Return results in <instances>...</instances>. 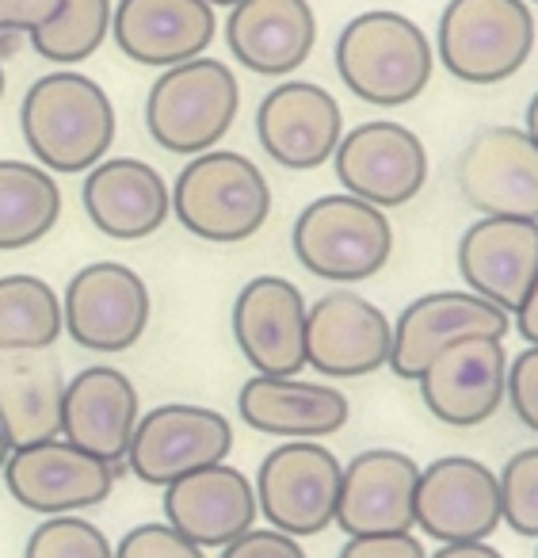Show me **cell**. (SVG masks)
I'll return each instance as SVG.
<instances>
[{"label":"cell","instance_id":"1","mask_svg":"<svg viewBox=\"0 0 538 558\" xmlns=\"http://www.w3.org/2000/svg\"><path fill=\"white\" fill-rule=\"evenodd\" d=\"M20 131L39 169L50 177H85L115 146V104L85 73L54 70L24 93Z\"/></svg>","mask_w":538,"mask_h":558},{"label":"cell","instance_id":"2","mask_svg":"<svg viewBox=\"0 0 538 558\" xmlns=\"http://www.w3.org/2000/svg\"><path fill=\"white\" fill-rule=\"evenodd\" d=\"M436 50L408 16L390 9L359 12L337 39V73L352 96L375 108H405L428 88Z\"/></svg>","mask_w":538,"mask_h":558},{"label":"cell","instance_id":"3","mask_svg":"<svg viewBox=\"0 0 538 558\" xmlns=\"http://www.w3.org/2000/svg\"><path fill=\"white\" fill-rule=\"evenodd\" d=\"M172 215L187 233L215 245H237L264 230L271 215L268 177L237 149H207L180 169L169 187Z\"/></svg>","mask_w":538,"mask_h":558},{"label":"cell","instance_id":"4","mask_svg":"<svg viewBox=\"0 0 538 558\" xmlns=\"http://www.w3.org/2000/svg\"><path fill=\"white\" fill-rule=\"evenodd\" d=\"M241 111V85L218 58L161 70L146 96V131L164 154L199 157L218 149Z\"/></svg>","mask_w":538,"mask_h":558},{"label":"cell","instance_id":"5","mask_svg":"<svg viewBox=\"0 0 538 558\" xmlns=\"http://www.w3.org/2000/svg\"><path fill=\"white\" fill-rule=\"evenodd\" d=\"M535 16L523 0H447L436 58L462 85H500L535 54Z\"/></svg>","mask_w":538,"mask_h":558},{"label":"cell","instance_id":"6","mask_svg":"<svg viewBox=\"0 0 538 558\" xmlns=\"http://www.w3.org/2000/svg\"><path fill=\"white\" fill-rule=\"evenodd\" d=\"M291 245L298 264L329 283H359L390 264L393 226L386 210L347 192L321 195L294 218Z\"/></svg>","mask_w":538,"mask_h":558},{"label":"cell","instance_id":"7","mask_svg":"<svg viewBox=\"0 0 538 558\" xmlns=\"http://www.w3.org/2000/svg\"><path fill=\"white\" fill-rule=\"evenodd\" d=\"M340 463L321 440H286L264 456L256 471V509L268 527L306 539L321 535L337 520Z\"/></svg>","mask_w":538,"mask_h":558},{"label":"cell","instance_id":"8","mask_svg":"<svg viewBox=\"0 0 538 558\" xmlns=\"http://www.w3.org/2000/svg\"><path fill=\"white\" fill-rule=\"evenodd\" d=\"M154 318L146 279L119 260H96L73 271L62 295V326L73 344L100 356L126 352L146 337Z\"/></svg>","mask_w":538,"mask_h":558},{"label":"cell","instance_id":"9","mask_svg":"<svg viewBox=\"0 0 538 558\" xmlns=\"http://www.w3.org/2000/svg\"><path fill=\"white\" fill-rule=\"evenodd\" d=\"M233 451V425L210 405L164 402L142 413L126 451V471L146 486H172L203 466L225 463Z\"/></svg>","mask_w":538,"mask_h":558},{"label":"cell","instance_id":"10","mask_svg":"<svg viewBox=\"0 0 538 558\" xmlns=\"http://www.w3.org/2000/svg\"><path fill=\"white\" fill-rule=\"evenodd\" d=\"M119 471L123 466H108L103 459L88 456V451L73 448L70 440L54 436V440L12 448L0 474H4L12 501L24 505L27 512L77 517V512L108 501Z\"/></svg>","mask_w":538,"mask_h":558},{"label":"cell","instance_id":"11","mask_svg":"<svg viewBox=\"0 0 538 558\" xmlns=\"http://www.w3.org/2000/svg\"><path fill=\"white\" fill-rule=\"evenodd\" d=\"M332 165L344 192L378 210L405 207L428 184V149L405 123L393 119L352 126L340 138Z\"/></svg>","mask_w":538,"mask_h":558},{"label":"cell","instance_id":"12","mask_svg":"<svg viewBox=\"0 0 538 558\" xmlns=\"http://www.w3.org/2000/svg\"><path fill=\"white\" fill-rule=\"evenodd\" d=\"M462 199L481 218L538 222V146L523 126H485L454 165Z\"/></svg>","mask_w":538,"mask_h":558},{"label":"cell","instance_id":"13","mask_svg":"<svg viewBox=\"0 0 538 558\" xmlns=\"http://www.w3.org/2000/svg\"><path fill=\"white\" fill-rule=\"evenodd\" d=\"M413 517L436 543H481L500 527L497 471L474 456H443L420 466Z\"/></svg>","mask_w":538,"mask_h":558},{"label":"cell","instance_id":"14","mask_svg":"<svg viewBox=\"0 0 538 558\" xmlns=\"http://www.w3.org/2000/svg\"><path fill=\"white\" fill-rule=\"evenodd\" d=\"M393 322L355 291H329L306 306V367L329 379H363L390 364Z\"/></svg>","mask_w":538,"mask_h":558},{"label":"cell","instance_id":"15","mask_svg":"<svg viewBox=\"0 0 538 558\" xmlns=\"http://www.w3.org/2000/svg\"><path fill=\"white\" fill-rule=\"evenodd\" d=\"M256 138L283 169H321L344 138V111L329 88L314 81H283L256 108Z\"/></svg>","mask_w":538,"mask_h":558},{"label":"cell","instance_id":"16","mask_svg":"<svg viewBox=\"0 0 538 558\" xmlns=\"http://www.w3.org/2000/svg\"><path fill=\"white\" fill-rule=\"evenodd\" d=\"M233 341L256 375L291 379L306 367V299L283 276H253L233 299Z\"/></svg>","mask_w":538,"mask_h":558},{"label":"cell","instance_id":"17","mask_svg":"<svg viewBox=\"0 0 538 558\" xmlns=\"http://www.w3.org/2000/svg\"><path fill=\"white\" fill-rule=\"evenodd\" d=\"M420 398L436 421L451 428L485 425L504 402L508 349L500 337H466L431 356L416 379Z\"/></svg>","mask_w":538,"mask_h":558},{"label":"cell","instance_id":"18","mask_svg":"<svg viewBox=\"0 0 538 558\" xmlns=\"http://www.w3.org/2000/svg\"><path fill=\"white\" fill-rule=\"evenodd\" d=\"M508 329H512V314L485 303L474 291H431V295L413 299L398 314L386 367L398 379L416 383L431 364V356L451 349L454 341H466V337H500L504 341Z\"/></svg>","mask_w":538,"mask_h":558},{"label":"cell","instance_id":"19","mask_svg":"<svg viewBox=\"0 0 538 558\" xmlns=\"http://www.w3.org/2000/svg\"><path fill=\"white\" fill-rule=\"evenodd\" d=\"M420 466L413 456L393 448L359 451L352 463L340 471V497L337 520L340 532L352 535H398L413 532V497Z\"/></svg>","mask_w":538,"mask_h":558},{"label":"cell","instance_id":"20","mask_svg":"<svg viewBox=\"0 0 538 558\" xmlns=\"http://www.w3.org/2000/svg\"><path fill=\"white\" fill-rule=\"evenodd\" d=\"M138 417V390H134L131 375H123L119 367L93 364L65 379L62 440L103 459L108 466L126 471V451H131Z\"/></svg>","mask_w":538,"mask_h":558},{"label":"cell","instance_id":"21","mask_svg":"<svg viewBox=\"0 0 538 558\" xmlns=\"http://www.w3.org/2000/svg\"><path fill=\"white\" fill-rule=\"evenodd\" d=\"M215 32V9L203 0H119L111 9L115 47L149 70H172L203 58Z\"/></svg>","mask_w":538,"mask_h":558},{"label":"cell","instance_id":"22","mask_svg":"<svg viewBox=\"0 0 538 558\" xmlns=\"http://www.w3.org/2000/svg\"><path fill=\"white\" fill-rule=\"evenodd\" d=\"M164 524L176 527L195 547H218L233 543L256 527V489L245 478V471L230 463H215L176 478L164 486Z\"/></svg>","mask_w":538,"mask_h":558},{"label":"cell","instance_id":"23","mask_svg":"<svg viewBox=\"0 0 538 558\" xmlns=\"http://www.w3.org/2000/svg\"><path fill=\"white\" fill-rule=\"evenodd\" d=\"M81 203L88 222L111 241L154 238L172 215L169 184L142 157H103L85 172Z\"/></svg>","mask_w":538,"mask_h":558},{"label":"cell","instance_id":"24","mask_svg":"<svg viewBox=\"0 0 538 558\" xmlns=\"http://www.w3.org/2000/svg\"><path fill=\"white\" fill-rule=\"evenodd\" d=\"M458 271L466 291L512 314L538 276V222L477 218L458 241Z\"/></svg>","mask_w":538,"mask_h":558},{"label":"cell","instance_id":"25","mask_svg":"<svg viewBox=\"0 0 538 558\" xmlns=\"http://www.w3.org/2000/svg\"><path fill=\"white\" fill-rule=\"evenodd\" d=\"M225 47L260 77H286L317 47V16L309 0H241L225 20Z\"/></svg>","mask_w":538,"mask_h":558},{"label":"cell","instance_id":"26","mask_svg":"<svg viewBox=\"0 0 538 558\" xmlns=\"http://www.w3.org/2000/svg\"><path fill=\"white\" fill-rule=\"evenodd\" d=\"M237 413L248 428L279 440H325L340 433L352 417L347 395L325 383H306L298 375H253L237 395Z\"/></svg>","mask_w":538,"mask_h":558},{"label":"cell","instance_id":"27","mask_svg":"<svg viewBox=\"0 0 538 558\" xmlns=\"http://www.w3.org/2000/svg\"><path fill=\"white\" fill-rule=\"evenodd\" d=\"M65 375L42 352L9 356L0 364V428L12 448L62 436Z\"/></svg>","mask_w":538,"mask_h":558},{"label":"cell","instance_id":"28","mask_svg":"<svg viewBox=\"0 0 538 558\" xmlns=\"http://www.w3.org/2000/svg\"><path fill=\"white\" fill-rule=\"evenodd\" d=\"M62 218V187L32 161H0V253L32 248Z\"/></svg>","mask_w":538,"mask_h":558},{"label":"cell","instance_id":"29","mask_svg":"<svg viewBox=\"0 0 538 558\" xmlns=\"http://www.w3.org/2000/svg\"><path fill=\"white\" fill-rule=\"evenodd\" d=\"M62 333V299L47 279L27 271L0 276V356L47 352Z\"/></svg>","mask_w":538,"mask_h":558},{"label":"cell","instance_id":"30","mask_svg":"<svg viewBox=\"0 0 538 558\" xmlns=\"http://www.w3.org/2000/svg\"><path fill=\"white\" fill-rule=\"evenodd\" d=\"M111 9H115L111 0H62L58 16L27 35L32 50L58 70L88 62L111 35Z\"/></svg>","mask_w":538,"mask_h":558},{"label":"cell","instance_id":"31","mask_svg":"<svg viewBox=\"0 0 538 558\" xmlns=\"http://www.w3.org/2000/svg\"><path fill=\"white\" fill-rule=\"evenodd\" d=\"M500 489V524H508L515 535L538 539V444L515 451L497 474Z\"/></svg>","mask_w":538,"mask_h":558},{"label":"cell","instance_id":"32","mask_svg":"<svg viewBox=\"0 0 538 558\" xmlns=\"http://www.w3.org/2000/svg\"><path fill=\"white\" fill-rule=\"evenodd\" d=\"M24 558H115V547L93 520L47 517L27 535Z\"/></svg>","mask_w":538,"mask_h":558},{"label":"cell","instance_id":"33","mask_svg":"<svg viewBox=\"0 0 538 558\" xmlns=\"http://www.w3.org/2000/svg\"><path fill=\"white\" fill-rule=\"evenodd\" d=\"M115 558H207V550L195 547L192 539H184L164 520H149V524L131 527L119 539Z\"/></svg>","mask_w":538,"mask_h":558},{"label":"cell","instance_id":"34","mask_svg":"<svg viewBox=\"0 0 538 558\" xmlns=\"http://www.w3.org/2000/svg\"><path fill=\"white\" fill-rule=\"evenodd\" d=\"M504 398L512 402L515 417L538 433V349L527 344L515 360H508V387Z\"/></svg>","mask_w":538,"mask_h":558},{"label":"cell","instance_id":"35","mask_svg":"<svg viewBox=\"0 0 538 558\" xmlns=\"http://www.w3.org/2000/svg\"><path fill=\"white\" fill-rule=\"evenodd\" d=\"M218 558H306L298 539L276 532V527H248L233 543H225Z\"/></svg>","mask_w":538,"mask_h":558},{"label":"cell","instance_id":"36","mask_svg":"<svg viewBox=\"0 0 538 558\" xmlns=\"http://www.w3.org/2000/svg\"><path fill=\"white\" fill-rule=\"evenodd\" d=\"M337 558H428L413 532L398 535H352Z\"/></svg>","mask_w":538,"mask_h":558},{"label":"cell","instance_id":"37","mask_svg":"<svg viewBox=\"0 0 538 558\" xmlns=\"http://www.w3.org/2000/svg\"><path fill=\"white\" fill-rule=\"evenodd\" d=\"M62 0H0V35H35L58 16Z\"/></svg>","mask_w":538,"mask_h":558},{"label":"cell","instance_id":"38","mask_svg":"<svg viewBox=\"0 0 538 558\" xmlns=\"http://www.w3.org/2000/svg\"><path fill=\"white\" fill-rule=\"evenodd\" d=\"M512 314H515V329H519V337L538 349V276H535V283H530L527 295L519 299V306H515Z\"/></svg>","mask_w":538,"mask_h":558},{"label":"cell","instance_id":"39","mask_svg":"<svg viewBox=\"0 0 538 558\" xmlns=\"http://www.w3.org/2000/svg\"><path fill=\"white\" fill-rule=\"evenodd\" d=\"M428 558H504V555L489 539H481V543H439V550Z\"/></svg>","mask_w":538,"mask_h":558},{"label":"cell","instance_id":"40","mask_svg":"<svg viewBox=\"0 0 538 558\" xmlns=\"http://www.w3.org/2000/svg\"><path fill=\"white\" fill-rule=\"evenodd\" d=\"M523 131H527L530 142L538 146V93L530 96V104H527V123H523Z\"/></svg>","mask_w":538,"mask_h":558},{"label":"cell","instance_id":"41","mask_svg":"<svg viewBox=\"0 0 538 558\" xmlns=\"http://www.w3.org/2000/svg\"><path fill=\"white\" fill-rule=\"evenodd\" d=\"M9 456H12V444H9V436H4V428H0V471H4Z\"/></svg>","mask_w":538,"mask_h":558},{"label":"cell","instance_id":"42","mask_svg":"<svg viewBox=\"0 0 538 558\" xmlns=\"http://www.w3.org/2000/svg\"><path fill=\"white\" fill-rule=\"evenodd\" d=\"M203 4H210V9H233V4H241V0H203Z\"/></svg>","mask_w":538,"mask_h":558},{"label":"cell","instance_id":"43","mask_svg":"<svg viewBox=\"0 0 538 558\" xmlns=\"http://www.w3.org/2000/svg\"><path fill=\"white\" fill-rule=\"evenodd\" d=\"M4 88H9V77H4V58H0V100H4Z\"/></svg>","mask_w":538,"mask_h":558},{"label":"cell","instance_id":"44","mask_svg":"<svg viewBox=\"0 0 538 558\" xmlns=\"http://www.w3.org/2000/svg\"><path fill=\"white\" fill-rule=\"evenodd\" d=\"M523 4H538V0H523Z\"/></svg>","mask_w":538,"mask_h":558},{"label":"cell","instance_id":"45","mask_svg":"<svg viewBox=\"0 0 538 558\" xmlns=\"http://www.w3.org/2000/svg\"><path fill=\"white\" fill-rule=\"evenodd\" d=\"M535 558H538V550H535Z\"/></svg>","mask_w":538,"mask_h":558}]
</instances>
